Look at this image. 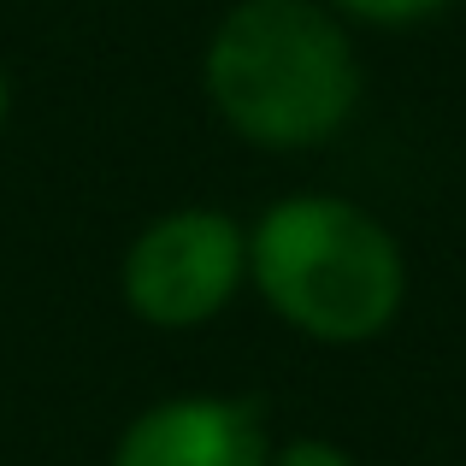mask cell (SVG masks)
<instances>
[{
    "label": "cell",
    "instance_id": "6da1fadb",
    "mask_svg": "<svg viewBox=\"0 0 466 466\" xmlns=\"http://www.w3.org/2000/svg\"><path fill=\"white\" fill-rule=\"evenodd\" d=\"M207 95L242 142L313 148L349 125L360 66L319 0H242L207 42Z\"/></svg>",
    "mask_w": 466,
    "mask_h": 466
},
{
    "label": "cell",
    "instance_id": "7a4b0ae2",
    "mask_svg": "<svg viewBox=\"0 0 466 466\" xmlns=\"http://www.w3.org/2000/svg\"><path fill=\"white\" fill-rule=\"evenodd\" d=\"M248 278L278 319L319 342L378 337L408 289L396 237L337 195L278 201L248 237Z\"/></svg>",
    "mask_w": 466,
    "mask_h": 466
},
{
    "label": "cell",
    "instance_id": "3957f363",
    "mask_svg": "<svg viewBox=\"0 0 466 466\" xmlns=\"http://www.w3.org/2000/svg\"><path fill=\"white\" fill-rule=\"evenodd\" d=\"M248 272V242L237 218L213 207H177L154 218L125 254V301L159 330L207 325Z\"/></svg>",
    "mask_w": 466,
    "mask_h": 466
},
{
    "label": "cell",
    "instance_id": "277c9868",
    "mask_svg": "<svg viewBox=\"0 0 466 466\" xmlns=\"http://www.w3.org/2000/svg\"><path fill=\"white\" fill-rule=\"evenodd\" d=\"M266 425L248 401L177 396L159 401L118 437L113 466H266Z\"/></svg>",
    "mask_w": 466,
    "mask_h": 466
},
{
    "label": "cell",
    "instance_id": "5b68a950",
    "mask_svg": "<svg viewBox=\"0 0 466 466\" xmlns=\"http://www.w3.org/2000/svg\"><path fill=\"white\" fill-rule=\"evenodd\" d=\"M330 6H342L349 18H360V24H413V18L443 12L449 0H330Z\"/></svg>",
    "mask_w": 466,
    "mask_h": 466
},
{
    "label": "cell",
    "instance_id": "8992f818",
    "mask_svg": "<svg viewBox=\"0 0 466 466\" xmlns=\"http://www.w3.org/2000/svg\"><path fill=\"white\" fill-rule=\"evenodd\" d=\"M266 466H360L349 455V449H337V443H319V437H301V443H289V449H278Z\"/></svg>",
    "mask_w": 466,
    "mask_h": 466
},
{
    "label": "cell",
    "instance_id": "52a82bcc",
    "mask_svg": "<svg viewBox=\"0 0 466 466\" xmlns=\"http://www.w3.org/2000/svg\"><path fill=\"white\" fill-rule=\"evenodd\" d=\"M6 106H12V83H6V66H0V125H6Z\"/></svg>",
    "mask_w": 466,
    "mask_h": 466
}]
</instances>
